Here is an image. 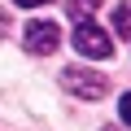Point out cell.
Returning a JSON list of instances; mask_svg holds the SVG:
<instances>
[{
  "instance_id": "277c9868",
  "label": "cell",
  "mask_w": 131,
  "mask_h": 131,
  "mask_svg": "<svg viewBox=\"0 0 131 131\" xmlns=\"http://www.w3.org/2000/svg\"><path fill=\"white\" fill-rule=\"evenodd\" d=\"M114 31H118L122 39H131V0H127V5H118V9H114Z\"/></svg>"
},
{
  "instance_id": "ba28073f",
  "label": "cell",
  "mask_w": 131,
  "mask_h": 131,
  "mask_svg": "<svg viewBox=\"0 0 131 131\" xmlns=\"http://www.w3.org/2000/svg\"><path fill=\"white\" fill-rule=\"evenodd\" d=\"M9 35V9H0V39Z\"/></svg>"
},
{
  "instance_id": "5b68a950",
  "label": "cell",
  "mask_w": 131,
  "mask_h": 131,
  "mask_svg": "<svg viewBox=\"0 0 131 131\" xmlns=\"http://www.w3.org/2000/svg\"><path fill=\"white\" fill-rule=\"evenodd\" d=\"M66 9H70V18H74V22H92L96 0H66Z\"/></svg>"
},
{
  "instance_id": "3957f363",
  "label": "cell",
  "mask_w": 131,
  "mask_h": 131,
  "mask_svg": "<svg viewBox=\"0 0 131 131\" xmlns=\"http://www.w3.org/2000/svg\"><path fill=\"white\" fill-rule=\"evenodd\" d=\"M57 44H61V31H57V22H44V18H35V22L26 26V48H31V52H44V57H48Z\"/></svg>"
},
{
  "instance_id": "6da1fadb",
  "label": "cell",
  "mask_w": 131,
  "mask_h": 131,
  "mask_svg": "<svg viewBox=\"0 0 131 131\" xmlns=\"http://www.w3.org/2000/svg\"><path fill=\"white\" fill-rule=\"evenodd\" d=\"M61 88H66V92H74L79 101H101V96L109 92V79H105L101 70H83V66H70V70L61 74Z\"/></svg>"
},
{
  "instance_id": "52a82bcc",
  "label": "cell",
  "mask_w": 131,
  "mask_h": 131,
  "mask_svg": "<svg viewBox=\"0 0 131 131\" xmlns=\"http://www.w3.org/2000/svg\"><path fill=\"white\" fill-rule=\"evenodd\" d=\"M13 5H18V9H44L48 0H13Z\"/></svg>"
},
{
  "instance_id": "7a4b0ae2",
  "label": "cell",
  "mask_w": 131,
  "mask_h": 131,
  "mask_svg": "<svg viewBox=\"0 0 131 131\" xmlns=\"http://www.w3.org/2000/svg\"><path fill=\"white\" fill-rule=\"evenodd\" d=\"M74 48H79V57H92V61L114 57V39L92 22H74Z\"/></svg>"
},
{
  "instance_id": "8992f818",
  "label": "cell",
  "mask_w": 131,
  "mask_h": 131,
  "mask_svg": "<svg viewBox=\"0 0 131 131\" xmlns=\"http://www.w3.org/2000/svg\"><path fill=\"white\" fill-rule=\"evenodd\" d=\"M118 114H122V122L131 127V92H122V101H118Z\"/></svg>"
}]
</instances>
